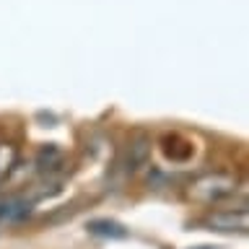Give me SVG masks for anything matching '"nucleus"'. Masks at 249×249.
Instances as JSON below:
<instances>
[{
	"instance_id": "obj_3",
	"label": "nucleus",
	"mask_w": 249,
	"mask_h": 249,
	"mask_svg": "<svg viewBox=\"0 0 249 249\" xmlns=\"http://www.w3.org/2000/svg\"><path fill=\"white\" fill-rule=\"evenodd\" d=\"M16 166H18V145L13 140H0V182H5Z\"/></svg>"
},
{
	"instance_id": "obj_6",
	"label": "nucleus",
	"mask_w": 249,
	"mask_h": 249,
	"mask_svg": "<svg viewBox=\"0 0 249 249\" xmlns=\"http://www.w3.org/2000/svg\"><path fill=\"white\" fill-rule=\"evenodd\" d=\"M91 233H104V236H124V229L117 223H109V221H93L89 226Z\"/></svg>"
},
{
	"instance_id": "obj_4",
	"label": "nucleus",
	"mask_w": 249,
	"mask_h": 249,
	"mask_svg": "<svg viewBox=\"0 0 249 249\" xmlns=\"http://www.w3.org/2000/svg\"><path fill=\"white\" fill-rule=\"evenodd\" d=\"M148 140L145 138H138V140H132L130 143V151H127V169L130 171H135L140 169L145 163V156H148Z\"/></svg>"
},
{
	"instance_id": "obj_5",
	"label": "nucleus",
	"mask_w": 249,
	"mask_h": 249,
	"mask_svg": "<svg viewBox=\"0 0 249 249\" xmlns=\"http://www.w3.org/2000/svg\"><path fill=\"white\" fill-rule=\"evenodd\" d=\"M60 161H62V153H60L54 145H50V148H44V151L39 153V159H36V169H39V171H52Z\"/></svg>"
},
{
	"instance_id": "obj_2",
	"label": "nucleus",
	"mask_w": 249,
	"mask_h": 249,
	"mask_svg": "<svg viewBox=\"0 0 249 249\" xmlns=\"http://www.w3.org/2000/svg\"><path fill=\"white\" fill-rule=\"evenodd\" d=\"M202 226H208L210 231H226V233H231V231H247V226H249V215H247V208L241 205V208H213L210 213L202 218Z\"/></svg>"
},
{
	"instance_id": "obj_1",
	"label": "nucleus",
	"mask_w": 249,
	"mask_h": 249,
	"mask_svg": "<svg viewBox=\"0 0 249 249\" xmlns=\"http://www.w3.org/2000/svg\"><path fill=\"white\" fill-rule=\"evenodd\" d=\"M239 192V179L229 171H205L195 177L184 190V197L202 208H218Z\"/></svg>"
}]
</instances>
